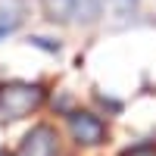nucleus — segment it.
Here are the masks:
<instances>
[{
  "mask_svg": "<svg viewBox=\"0 0 156 156\" xmlns=\"http://www.w3.org/2000/svg\"><path fill=\"white\" fill-rule=\"evenodd\" d=\"M47 100V87L37 81H6L0 84V125H12L34 115Z\"/></svg>",
  "mask_w": 156,
  "mask_h": 156,
  "instance_id": "f257e3e1",
  "label": "nucleus"
},
{
  "mask_svg": "<svg viewBox=\"0 0 156 156\" xmlns=\"http://www.w3.org/2000/svg\"><path fill=\"white\" fill-rule=\"evenodd\" d=\"M69 134L78 147H97L106 140V122L87 109H75L69 112Z\"/></svg>",
  "mask_w": 156,
  "mask_h": 156,
  "instance_id": "f03ea898",
  "label": "nucleus"
},
{
  "mask_svg": "<svg viewBox=\"0 0 156 156\" xmlns=\"http://www.w3.org/2000/svg\"><path fill=\"white\" fill-rule=\"evenodd\" d=\"M12 156H59V134L53 125H34L19 140Z\"/></svg>",
  "mask_w": 156,
  "mask_h": 156,
  "instance_id": "7ed1b4c3",
  "label": "nucleus"
},
{
  "mask_svg": "<svg viewBox=\"0 0 156 156\" xmlns=\"http://www.w3.org/2000/svg\"><path fill=\"white\" fill-rule=\"evenodd\" d=\"M103 9H106V0H75L72 19L78 25H94V22H100Z\"/></svg>",
  "mask_w": 156,
  "mask_h": 156,
  "instance_id": "20e7f679",
  "label": "nucleus"
},
{
  "mask_svg": "<svg viewBox=\"0 0 156 156\" xmlns=\"http://www.w3.org/2000/svg\"><path fill=\"white\" fill-rule=\"evenodd\" d=\"M44 6V19L47 22H72V9H75V0H41Z\"/></svg>",
  "mask_w": 156,
  "mask_h": 156,
  "instance_id": "39448f33",
  "label": "nucleus"
},
{
  "mask_svg": "<svg viewBox=\"0 0 156 156\" xmlns=\"http://www.w3.org/2000/svg\"><path fill=\"white\" fill-rule=\"evenodd\" d=\"M19 22H22V16L16 9H0V41H3L6 34H12L19 28Z\"/></svg>",
  "mask_w": 156,
  "mask_h": 156,
  "instance_id": "423d86ee",
  "label": "nucleus"
},
{
  "mask_svg": "<svg viewBox=\"0 0 156 156\" xmlns=\"http://www.w3.org/2000/svg\"><path fill=\"white\" fill-rule=\"evenodd\" d=\"M137 6H140V0H112V9L119 16H134Z\"/></svg>",
  "mask_w": 156,
  "mask_h": 156,
  "instance_id": "0eeeda50",
  "label": "nucleus"
},
{
  "mask_svg": "<svg viewBox=\"0 0 156 156\" xmlns=\"http://www.w3.org/2000/svg\"><path fill=\"white\" fill-rule=\"evenodd\" d=\"M122 156H156V144H137V147H128Z\"/></svg>",
  "mask_w": 156,
  "mask_h": 156,
  "instance_id": "6e6552de",
  "label": "nucleus"
},
{
  "mask_svg": "<svg viewBox=\"0 0 156 156\" xmlns=\"http://www.w3.org/2000/svg\"><path fill=\"white\" fill-rule=\"evenodd\" d=\"M0 156H6V153H0Z\"/></svg>",
  "mask_w": 156,
  "mask_h": 156,
  "instance_id": "1a4fd4ad",
  "label": "nucleus"
}]
</instances>
